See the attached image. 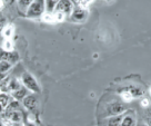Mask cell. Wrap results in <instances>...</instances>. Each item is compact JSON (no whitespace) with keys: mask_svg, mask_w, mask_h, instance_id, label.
<instances>
[{"mask_svg":"<svg viewBox=\"0 0 151 126\" xmlns=\"http://www.w3.org/2000/svg\"><path fill=\"white\" fill-rule=\"evenodd\" d=\"M104 117H110L121 115L127 111L128 107L123 99L122 101L121 99H113V101L104 105Z\"/></svg>","mask_w":151,"mask_h":126,"instance_id":"obj_1","label":"cell"},{"mask_svg":"<svg viewBox=\"0 0 151 126\" xmlns=\"http://www.w3.org/2000/svg\"><path fill=\"white\" fill-rule=\"evenodd\" d=\"M47 10L46 7V0H33V2L29 6L26 11L27 18H39L41 17Z\"/></svg>","mask_w":151,"mask_h":126,"instance_id":"obj_2","label":"cell"},{"mask_svg":"<svg viewBox=\"0 0 151 126\" xmlns=\"http://www.w3.org/2000/svg\"><path fill=\"white\" fill-rule=\"evenodd\" d=\"M21 83L30 92L36 94L40 93V86L38 84V82L36 80V78L33 77L32 75L27 73V71H24V74L21 75Z\"/></svg>","mask_w":151,"mask_h":126,"instance_id":"obj_3","label":"cell"},{"mask_svg":"<svg viewBox=\"0 0 151 126\" xmlns=\"http://www.w3.org/2000/svg\"><path fill=\"white\" fill-rule=\"evenodd\" d=\"M72 10H73V4L70 0H60L57 4L53 12H59L67 17V16H70Z\"/></svg>","mask_w":151,"mask_h":126,"instance_id":"obj_4","label":"cell"},{"mask_svg":"<svg viewBox=\"0 0 151 126\" xmlns=\"http://www.w3.org/2000/svg\"><path fill=\"white\" fill-rule=\"evenodd\" d=\"M20 59V56L17 52L14 50H7L0 47V60H6L14 65L16 63H18Z\"/></svg>","mask_w":151,"mask_h":126,"instance_id":"obj_5","label":"cell"},{"mask_svg":"<svg viewBox=\"0 0 151 126\" xmlns=\"http://www.w3.org/2000/svg\"><path fill=\"white\" fill-rule=\"evenodd\" d=\"M22 104L26 109H28L29 112H33L38 108V105H39V101H38V97L36 93H31L27 95L26 97L24 98L22 101Z\"/></svg>","mask_w":151,"mask_h":126,"instance_id":"obj_6","label":"cell"},{"mask_svg":"<svg viewBox=\"0 0 151 126\" xmlns=\"http://www.w3.org/2000/svg\"><path fill=\"white\" fill-rule=\"evenodd\" d=\"M88 17V11L81 7H77L73 8L72 12L70 15V18L72 21H77V23H81V21H85Z\"/></svg>","mask_w":151,"mask_h":126,"instance_id":"obj_7","label":"cell"},{"mask_svg":"<svg viewBox=\"0 0 151 126\" xmlns=\"http://www.w3.org/2000/svg\"><path fill=\"white\" fill-rule=\"evenodd\" d=\"M6 116L8 118V121L11 123H21L22 122V113L20 111H10L6 112Z\"/></svg>","mask_w":151,"mask_h":126,"instance_id":"obj_8","label":"cell"},{"mask_svg":"<svg viewBox=\"0 0 151 126\" xmlns=\"http://www.w3.org/2000/svg\"><path fill=\"white\" fill-rule=\"evenodd\" d=\"M123 115H117V116H110L107 117V119L104 122V126H121V122H122Z\"/></svg>","mask_w":151,"mask_h":126,"instance_id":"obj_9","label":"cell"},{"mask_svg":"<svg viewBox=\"0 0 151 126\" xmlns=\"http://www.w3.org/2000/svg\"><path fill=\"white\" fill-rule=\"evenodd\" d=\"M29 90L28 88H26L24 85L20 87L19 89H17V90H14V92H11V96L14 98V99H17V101H24V98L27 96V95H29Z\"/></svg>","mask_w":151,"mask_h":126,"instance_id":"obj_10","label":"cell"},{"mask_svg":"<svg viewBox=\"0 0 151 126\" xmlns=\"http://www.w3.org/2000/svg\"><path fill=\"white\" fill-rule=\"evenodd\" d=\"M136 124H137V121L132 112H128L127 114L123 115L121 126H136Z\"/></svg>","mask_w":151,"mask_h":126,"instance_id":"obj_11","label":"cell"},{"mask_svg":"<svg viewBox=\"0 0 151 126\" xmlns=\"http://www.w3.org/2000/svg\"><path fill=\"white\" fill-rule=\"evenodd\" d=\"M21 86H22V83H20L18 79L14 78V79H11L8 82V84H7V89L10 90V92H14V90H17V89L20 88Z\"/></svg>","mask_w":151,"mask_h":126,"instance_id":"obj_12","label":"cell"},{"mask_svg":"<svg viewBox=\"0 0 151 126\" xmlns=\"http://www.w3.org/2000/svg\"><path fill=\"white\" fill-rule=\"evenodd\" d=\"M12 101V96H10V95H8V94H6V93H0V104L5 107V109H6V107L9 105V103Z\"/></svg>","mask_w":151,"mask_h":126,"instance_id":"obj_13","label":"cell"},{"mask_svg":"<svg viewBox=\"0 0 151 126\" xmlns=\"http://www.w3.org/2000/svg\"><path fill=\"white\" fill-rule=\"evenodd\" d=\"M17 2H18L19 9L21 10V11H24V12H26L27 9L29 8V6L33 2V0H17Z\"/></svg>","mask_w":151,"mask_h":126,"instance_id":"obj_14","label":"cell"},{"mask_svg":"<svg viewBox=\"0 0 151 126\" xmlns=\"http://www.w3.org/2000/svg\"><path fill=\"white\" fill-rule=\"evenodd\" d=\"M59 1L60 0H46V7H47L48 12H53V10Z\"/></svg>","mask_w":151,"mask_h":126,"instance_id":"obj_15","label":"cell"},{"mask_svg":"<svg viewBox=\"0 0 151 126\" xmlns=\"http://www.w3.org/2000/svg\"><path fill=\"white\" fill-rule=\"evenodd\" d=\"M143 119L149 126H151V106L145 107V112H143Z\"/></svg>","mask_w":151,"mask_h":126,"instance_id":"obj_16","label":"cell"},{"mask_svg":"<svg viewBox=\"0 0 151 126\" xmlns=\"http://www.w3.org/2000/svg\"><path fill=\"white\" fill-rule=\"evenodd\" d=\"M11 67H12V64H10V63L6 60H0V71L7 73Z\"/></svg>","mask_w":151,"mask_h":126,"instance_id":"obj_17","label":"cell"},{"mask_svg":"<svg viewBox=\"0 0 151 126\" xmlns=\"http://www.w3.org/2000/svg\"><path fill=\"white\" fill-rule=\"evenodd\" d=\"M6 25H7V19L2 15H0V39L2 38V34L6 28Z\"/></svg>","mask_w":151,"mask_h":126,"instance_id":"obj_18","label":"cell"},{"mask_svg":"<svg viewBox=\"0 0 151 126\" xmlns=\"http://www.w3.org/2000/svg\"><path fill=\"white\" fill-rule=\"evenodd\" d=\"M136 126H149V125L145 122V119H138Z\"/></svg>","mask_w":151,"mask_h":126,"instance_id":"obj_19","label":"cell"},{"mask_svg":"<svg viewBox=\"0 0 151 126\" xmlns=\"http://www.w3.org/2000/svg\"><path fill=\"white\" fill-rule=\"evenodd\" d=\"M2 2H4V5L9 6V5H12V4H14V0H2Z\"/></svg>","mask_w":151,"mask_h":126,"instance_id":"obj_20","label":"cell"},{"mask_svg":"<svg viewBox=\"0 0 151 126\" xmlns=\"http://www.w3.org/2000/svg\"><path fill=\"white\" fill-rule=\"evenodd\" d=\"M6 76H7V73H2V71H0V83H2L4 79L6 78Z\"/></svg>","mask_w":151,"mask_h":126,"instance_id":"obj_21","label":"cell"},{"mask_svg":"<svg viewBox=\"0 0 151 126\" xmlns=\"http://www.w3.org/2000/svg\"><path fill=\"white\" fill-rule=\"evenodd\" d=\"M142 106H143V107H148V106H149V103H148V101H147V99L142 101Z\"/></svg>","mask_w":151,"mask_h":126,"instance_id":"obj_22","label":"cell"},{"mask_svg":"<svg viewBox=\"0 0 151 126\" xmlns=\"http://www.w3.org/2000/svg\"><path fill=\"white\" fill-rule=\"evenodd\" d=\"M8 126H22V125H21V123H11L10 122V124Z\"/></svg>","mask_w":151,"mask_h":126,"instance_id":"obj_23","label":"cell"},{"mask_svg":"<svg viewBox=\"0 0 151 126\" xmlns=\"http://www.w3.org/2000/svg\"><path fill=\"white\" fill-rule=\"evenodd\" d=\"M70 1L73 4V5H78V4H80L82 0H70Z\"/></svg>","mask_w":151,"mask_h":126,"instance_id":"obj_24","label":"cell"},{"mask_svg":"<svg viewBox=\"0 0 151 126\" xmlns=\"http://www.w3.org/2000/svg\"><path fill=\"white\" fill-rule=\"evenodd\" d=\"M4 111H5V107H4V106H2L1 104H0V113H2Z\"/></svg>","mask_w":151,"mask_h":126,"instance_id":"obj_25","label":"cell"},{"mask_svg":"<svg viewBox=\"0 0 151 126\" xmlns=\"http://www.w3.org/2000/svg\"><path fill=\"white\" fill-rule=\"evenodd\" d=\"M26 126H36V125H35L33 123H27V124H26Z\"/></svg>","mask_w":151,"mask_h":126,"instance_id":"obj_26","label":"cell"},{"mask_svg":"<svg viewBox=\"0 0 151 126\" xmlns=\"http://www.w3.org/2000/svg\"><path fill=\"white\" fill-rule=\"evenodd\" d=\"M0 126H6L5 124H4V122L1 121V119H0Z\"/></svg>","mask_w":151,"mask_h":126,"instance_id":"obj_27","label":"cell"},{"mask_svg":"<svg viewBox=\"0 0 151 126\" xmlns=\"http://www.w3.org/2000/svg\"><path fill=\"white\" fill-rule=\"evenodd\" d=\"M0 90H1V89H0Z\"/></svg>","mask_w":151,"mask_h":126,"instance_id":"obj_28","label":"cell"}]
</instances>
